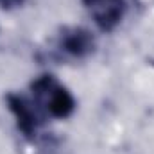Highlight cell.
<instances>
[{
    "label": "cell",
    "mask_w": 154,
    "mask_h": 154,
    "mask_svg": "<svg viewBox=\"0 0 154 154\" xmlns=\"http://www.w3.org/2000/svg\"><path fill=\"white\" fill-rule=\"evenodd\" d=\"M34 106L39 113H48L54 118H65L74 111V97L52 75H43L32 82Z\"/></svg>",
    "instance_id": "cell-1"
},
{
    "label": "cell",
    "mask_w": 154,
    "mask_h": 154,
    "mask_svg": "<svg viewBox=\"0 0 154 154\" xmlns=\"http://www.w3.org/2000/svg\"><path fill=\"white\" fill-rule=\"evenodd\" d=\"M95 23L102 31H111L116 27L124 14V0H84Z\"/></svg>",
    "instance_id": "cell-2"
},
{
    "label": "cell",
    "mask_w": 154,
    "mask_h": 154,
    "mask_svg": "<svg viewBox=\"0 0 154 154\" xmlns=\"http://www.w3.org/2000/svg\"><path fill=\"white\" fill-rule=\"evenodd\" d=\"M7 100H9L11 111L16 115L20 129L25 134L36 133L38 125L41 124V113H39L38 108L34 106V102L32 100H27L23 97H18V95H11Z\"/></svg>",
    "instance_id": "cell-3"
},
{
    "label": "cell",
    "mask_w": 154,
    "mask_h": 154,
    "mask_svg": "<svg viewBox=\"0 0 154 154\" xmlns=\"http://www.w3.org/2000/svg\"><path fill=\"white\" fill-rule=\"evenodd\" d=\"M61 47L65 52L81 57L84 54H88L93 47V39L91 36L86 32V31H81V29H74L72 32H66L63 38H61Z\"/></svg>",
    "instance_id": "cell-4"
},
{
    "label": "cell",
    "mask_w": 154,
    "mask_h": 154,
    "mask_svg": "<svg viewBox=\"0 0 154 154\" xmlns=\"http://www.w3.org/2000/svg\"><path fill=\"white\" fill-rule=\"evenodd\" d=\"M23 0H0V7L2 9H14L18 5H22Z\"/></svg>",
    "instance_id": "cell-5"
}]
</instances>
